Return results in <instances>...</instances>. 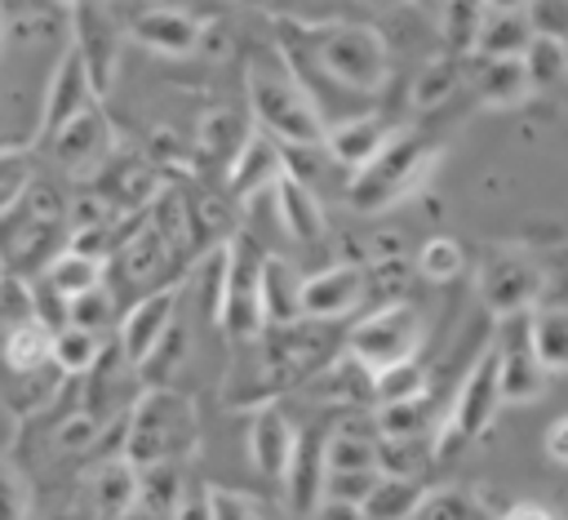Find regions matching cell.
I'll use <instances>...</instances> for the list:
<instances>
[{"label": "cell", "mask_w": 568, "mask_h": 520, "mask_svg": "<svg viewBox=\"0 0 568 520\" xmlns=\"http://www.w3.org/2000/svg\"><path fill=\"white\" fill-rule=\"evenodd\" d=\"M262 258L248 236L226 240V280H222V307H217V329L231 342H257L266 329L262 311Z\"/></svg>", "instance_id": "obj_8"}, {"label": "cell", "mask_w": 568, "mask_h": 520, "mask_svg": "<svg viewBox=\"0 0 568 520\" xmlns=\"http://www.w3.org/2000/svg\"><path fill=\"white\" fill-rule=\"evenodd\" d=\"M546 280H541V267L524 253V249H497L479 262V276H475V293L479 302L488 307V316L501 324V320H515V316H528L541 298Z\"/></svg>", "instance_id": "obj_9"}, {"label": "cell", "mask_w": 568, "mask_h": 520, "mask_svg": "<svg viewBox=\"0 0 568 520\" xmlns=\"http://www.w3.org/2000/svg\"><path fill=\"white\" fill-rule=\"evenodd\" d=\"M528 333H532V347L546 364L550 378L568 373V307L564 302H537L528 311Z\"/></svg>", "instance_id": "obj_27"}, {"label": "cell", "mask_w": 568, "mask_h": 520, "mask_svg": "<svg viewBox=\"0 0 568 520\" xmlns=\"http://www.w3.org/2000/svg\"><path fill=\"white\" fill-rule=\"evenodd\" d=\"M71 44L80 49V58L89 62L98 89L106 93L111 80H115V67H120V27H115L106 0L102 4H84V9L71 13Z\"/></svg>", "instance_id": "obj_18"}, {"label": "cell", "mask_w": 568, "mask_h": 520, "mask_svg": "<svg viewBox=\"0 0 568 520\" xmlns=\"http://www.w3.org/2000/svg\"><path fill=\"white\" fill-rule=\"evenodd\" d=\"M244 89H248V111L253 124L262 133H271L284 147H324V116L311 98V89L302 84V76L293 71V62H275V58H253L244 67Z\"/></svg>", "instance_id": "obj_2"}, {"label": "cell", "mask_w": 568, "mask_h": 520, "mask_svg": "<svg viewBox=\"0 0 568 520\" xmlns=\"http://www.w3.org/2000/svg\"><path fill=\"white\" fill-rule=\"evenodd\" d=\"M106 316H111V298H106V289H93V293H84V298H75V302H71V324L102 329V324H106Z\"/></svg>", "instance_id": "obj_49"}, {"label": "cell", "mask_w": 568, "mask_h": 520, "mask_svg": "<svg viewBox=\"0 0 568 520\" xmlns=\"http://www.w3.org/2000/svg\"><path fill=\"white\" fill-rule=\"evenodd\" d=\"M430 391V373L422 360H404V364H390L382 373L368 378V396L377 404H404V400H426Z\"/></svg>", "instance_id": "obj_35"}, {"label": "cell", "mask_w": 568, "mask_h": 520, "mask_svg": "<svg viewBox=\"0 0 568 520\" xmlns=\"http://www.w3.org/2000/svg\"><path fill=\"white\" fill-rule=\"evenodd\" d=\"M501 511H493L484 502L479 489H462V484H444V489H430L417 520H497Z\"/></svg>", "instance_id": "obj_34"}, {"label": "cell", "mask_w": 568, "mask_h": 520, "mask_svg": "<svg viewBox=\"0 0 568 520\" xmlns=\"http://www.w3.org/2000/svg\"><path fill=\"white\" fill-rule=\"evenodd\" d=\"M62 4H67V9L75 13V9H84V4H102V0H62Z\"/></svg>", "instance_id": "obj_55"}, {"label": "cell", "mask_w": 568, "mask_h": 520, "mask_svg": "<svg viewBox=\"0 0 568 520\" xmlns=\"http://www.w3.org/2000/svg\"><path fill=\"white\" fill-rule=\"evenodd\" d=\"M417 276L430 280V284H453L462 271H466V249L453 240V236H430L422 249H417Z\"/></svg>", "instance_id": "obj_39"}, {"label": "cell", "mask_w": 568, "mask_h": 520, "mask_svg": "<svg viewBox=\"0 0 568 520\" xmlns=\"http://www.w3.org/2000/svg\"><path fill=\"white\" fill-rule=\"evenodd\" d=\"M98 93L102 89H98L89 62L80 58L75 44H67L62 58L53 62V71H49V84H44V102H40V120H36V142L44 147L58 129H67L75 116L98 107Z\"/></svg>", "instance_id": "obj_10"}, {"label": "cell", "mask_w": 568, "mask_h": 520, "mask_svg": "<svg viewBox=\"0 0 568 520\" xmlns=\"http://www.w3.org/2000/svg\"><path fill=\"white\" fill-rule=\"evenodd\" d=\"M524 67H528V80L537 93H550L555 84L568 80V40L564 36H550V31H537L532 49L524 53Z\"/></svg>", "instance_id": "obj_36"}, {"label": "cell", "mask_w": 568, "mask_h": 520, "mask_svg": "<svg viewBox=\"0 0 568 520\" xmlns=\"http://www.w3.org/2000/svg\"><path fill=\"white\" fill-rule=\"evenodd\" d=\"M0 360H4L9 373H36V369L53 364V329H44L31 316L9 324V333L0 342Z\"/></svg>", "instance_id": "obj_28"}, {"label": "cell", "mask_w": 568, "mask_h": 520, "mask_svg": "<svg viewBox=\"0 0 568 520\" xmlns=\"http://www.w3.org/2000/svg\"><path fill=\"white\" fill-rule=\"evenodd\" d=\"M102 276H106V262L102 258H93V253H80V249H62V253H53L44 267H40V280L71 307L75 298H84V293H93V289H102Z\"/></svg>", "instance_id": "obj_24"}, {"label": "cell", "mask_w": 568, "mask_h": 520, "mask_svg": "<svg viewBox=\"0 0 568 520\" xmlns=\"http://www.w3.org/2000/svg\"><path fill=\"white\" fill-rule=\"evenodd\" d=\"M395 133H399V129H390V120H382V116H351V120L328 124L324 151H328L333 164L359 173L364 164H373V160L382 156V147H386Z\"/></svg>", "instance_id": "obj_20"}, {"label": "cell", "mask_w": 568, "mask_h": 520, "mask_svg": "<svg viewBox=\"0 0 568 520\" xmlns=\"http://www.w3.org/2000/svg\"><path fill=\"white\" fill-rule=\"evenodd\" d=\"M146 222L164 236V244L178 253V249H186V236L195 231V222H191V209H186V200L178 196V191H160V200L146 209Z\"/></svg>", "instance_id": "obj_43"}, {"label": "cell", "mask_w": 568, "mask_h": 520, "mask_svg": "<svg viewBox=\"0 0 568 520\" xmlns=\"http://www.w3.org/2000/svg\"><path fill=\"white\" fill-rule=\"evenodd\" d=\"M466 80H470V89L484 107H519L537 93L532 80H528L524 58H479L475 53L466 62Z\"/></svg>", "instance_id": "obj_21"}, {"label": "cell", "mask_w": 568, "mask_h": 520, "mask_svg": "<svg viewBox=\"0 0 568 520\" xmlns=\"http://www.w3.org/2000/svg\"><path fill=\"white\" fill-rule=\"evenodd\" d=\"M426 342V320L413 302H382L368 316L355 320V329L346 333V356L373 378L390 364L417 360Z\"/></svg>", "instance_id": "obj_6"}, {"label": "cell", "mask_w": 568, "mask_h": 520, "mask_svg": "<svg viewBox=\"0 0 568 520\" xmlns=\"http://www.w3.org/2000/svg\"><path fill=\"white\" fill-rule=\"evenodd\" d=\"M231 4H253V9H257V4H266V0H231Z\"/></svg>", "instance_id": "obj_57"}, {"label": "cell", "mask_w": 568, "mask_h": 520, "mask_svg": "<svg viewBox=\"0 0 568 520\" xmlns=\"http://www.w3.org/2000/svg\"><path fill=\"white\" fill-rule=\"evenodd\" d=\"M0 520H31V489L13 458L0 453Z\"/></svg>", "instance_id": "obj_45"}, {"label": "cell", "mask_w": 568, "mask_h": 520, "mask_svg": "<svg viewBox=\"0 0 568 520\" xmlns=\"http://www.w3.org/2000/svg\"><path fill=\"white\" fill-rule=\"evenodd\" d=\"M541 444H546V458H550L555 467H568V413H564V418H555V422L546 427Z\"/></svg>", "instance_id": "obj_51"}, {"label": "cell", "mask_w": 568, "mask_h": 520, "mask_svg": "<svg viewBox=\"0 0 568 520\" xmlns=\"http://www.w3.org/2000/svg\"><path fill=\"white\" fill-rule=\"evenodd\" d=\"M102 360V338L98 329H84V324H62L53 333V364L71 378L80 373H93V364Z\"/></svg>", "instance_id": "obj_37"}, {"label": "cell", "mask_w": 568, "mask_h": 520, "mask_svg": "<svg viewBox=\"0 0 568 520\" xmlns=\"http://www.w3.org/2000/svg\"><path fill=\"white\" fill-rule=\"evenodd\" d=\"M58 440H62V449H84V444L98 440V422H93L89 413H75V418L58 431Z\"/></svg>", "instance_id": "obj_50"}, {"label": "cell", "mask_w": 568, "mask_h": 520, "mask_svg": "<svg viewBox=\"0 0 568 520\" xmlns=\"http://www.w3.org/2000/svg\"><path fill=\"white\" fill-rule=\"evenodd\" d=\"M368 298V271L355 262H333L302 280V320H342Z\"/></svg>", "instance_id": "obj_17"}, {"label": "cell", "mask_w": 568, "mask_h": 520, "mask_svg": "<svg viewBox=\"0 0 568 520\" xmlns=\"http://www.w3.org/2000/svg\"><path fill=\"white\" fill-rule=\"evenodd\" d=\"M280 49L311 58L328 80H337L351 93H377L390 76V49L377 27L364 22H280Z\"/></svg>", "instance_id": "obj_1"}, {"label": "cell", "mask_w": 568, "mask_h": 520, "mask_svg": "<svg viewBox=\"0 0 568 520\" xmlns=\"http://www.w3.org/2000/svg\"><path fill=\"white\" fill-rule=\"evenodd\" d=\"M195 444V413L191 400L169 391V387H146L138 396V404L124 418V444L120 458L133 462L138 471L160 467V462H178V453H186Z\"/></svg>", "instance_id": "obj_3"}, {"label": "cell", "mask_w": 568, "mask_h": 520, "mask_svg": "<svg viewBox=\"0 0 568 520\" xmlns=\"http://www.w3.org/2000/svg\"><path fill=\"white\" fill-rule=\"evenodd\" d=\"M297 440H302V431L288 422V413L280 404H257L253 418H248V431H244V453H248V462L262 480L284 484L288 462L297 453Z\"/></svg>", "instance_id": "obj_16"}, {"label": "cell", "mask_w": 568, "mask_h": 520, "mask_svg": "<svg viewBox=\"0 0 568 520\" xmlns=\"http://www.w3.org/2000/svg\"><path fill=\"white\" fill-rule=\"evenodd\" d=\"M435 160H439V147H435L430 138L399 129V133L382 147V156H377L373 164H364L359 173H351V182H346V204L359 209V213H382V209L408 200V196L430 178Z\"/></svg>", "instance_id": "obj_4"}, {"label": "cell", "mask_w": 568, "mask_h": 520, "mask_svg": "<svg viewBox=\"0 0 568 520\" xmlns=\"http://www.w3.org/2000/svg\"><path fill=\"white\" fill-rule=\"evenodd\" d=\"M501 373H497V347L488 342L475 364L466 369L453 404L444 409L439 427H435V458H453L462 453L470 440H479L493 422H497V409H501Z\"/></svg>", "instance_id": "obj_5"}, {"label": "cell", "mask_w": 568, "mask_h": 520, "mask_svg": "<svg viewBox=\"0 0 568 520\" xmlns=\"http://www.w3.org/2000/svg\"><path fill=\"white\" fill-rule=\"evenodd\" d=\"M497 520H550L541 507H528V502H519V507H510V511H501Z\"/></svg>", "instance_id": "obj_53"}, {"label": "cell", "mask_w": 568, "mask_h": 520, "mask_svg": "<svg viewBox=\"0 0 568 520\" xmlns=\"http://www.w3.org/2000/svg\"><path fill=\"white\" fill-rule=\"evenodd\" d=\"M484 18H488V0H444V4H439V31H444L448 53L470 58Z\"/></svg>", "instance_id": "obj_33"}, {"label": "cell", "mask_w": 568, "mask_h": 520, "mask_svg": "<svg viewBox=\"0 0 568 520\" xmlns=\"http://www.w3.org/2000/svg\"><path fill=\"white\" fill-rule=\"evenodd\" d=\"M213 520H271V511L253 493H240V489L217 484V493H213Z\"/></svg>", "instance_id": "obj_48"}, {"label": "cell", "mask_w": 568, "mask_h": 520, "mask_svg": "<svg viewBox=\"0 0 568 520\" xmlns=\"http://www.w3.org/2000/svg\"><path fill=\"white\" fill-rule=\"evenodd\" d=\"M186 338H191V333H186V324H182V320H173V329L164 333V342H160V347L151 351V360L142 364V373L151 378V387H164V382L173 378V369L186 360Z\"/></svg>", "instance_id": "obj_44"}, {"label": "cell", "mask_w": 568, "mask_h": 520, "mask_svg": "<svg viewBox=\"0 0 568 520\" xmlns=\"http://www.w3.org/2000/svg\"><path fill=\"white\" fill-rule=\"evenodd\" d=\"M413 4H417V9H439L444 0H413Z\"/></svg>", "instance_id": "obj_56"}, {"label": "cell", "mask_w": 568, "mask_h": 520, "mask_svg": "<svg viewBox=\"0 0 568 520\" xmlns=\"http://www.w3.org/2000/svg\"><path fill=\"white\" fill-rule=\"evenodd\" d=\"M466 62H470V58H462V53L426 58V67H422L417 80H413V107H417V111H435V107H444V102L462 89V80H466Z\"/></svg>", "instance_id": "obj_30"}, {"label": "cell", "mask_w": 568, "mask_h": 520, "mask_svg": "<svg viewBox=\"0 0 568 520\" xmlns=\"http://www.w3.org/2000/svg\"><path fill=\"white\" fill-rule=\"evenodd\" d=\"M430 427V413H426V400H404V404H377L373 409V431L382 440H404V436H426Z\"/></svg>", "instance_id": "obj_41"}, {"label": "cell", "mask_w": 568, "mask_h": 520, "mask_svg": "<svg viewBox=\"0 0 568 520\" xmlns=\"http://www.w3.org/2000/svg\"><path fill=\"white\" fill-rule=\"evenodd\" d=\"M284 151H288L284 142H275L271 133H262L253 124L248 138L240 142V151L226 160V196L235 204H253L262 191H275V182L288 173Z\"/></svg>", "instance_id": "obj_14"}, {"label": "cell", "mask_w": 568, "mask_h": 520, "mask_svg": "<svg viewBox=\"0 0 568 520\" xmlns=\"http://www.w3.org/2000/svg\"><path fill=\"white\" fill-rule=\"evenodd\" d=\"M120 267H124V276H133V280H155L160 271H164V262L173 258V249L164 244V236L151 227V222H142L133 236H124L120 240Z\"/></svg>", "instance_id": "obj_32"}, {"label": "cell", "mask_w": 568, "mask_h": 520, "mask_svg": "<svg viewBox=\"0 0 568 520\" xmlns=\"http://www.w3.org/2000/svg\"><path fill=\"white\" fill-rule=\"evenodd\" d=\"M213 493H217V484H209L200 476H186V484H182L178 507H173L169 520H213Z\"/></svg>", "instance_id": "obj_47"}, {"label": "cell", "mask_w": 568, "mask_h": 520, "mask_svg": "<svg viewBox=\"0 0 568 520\" xmlns=\"http://www.w3.org/2000/svg\"><path fill=\"white\" fill-rule=\"evenodd\" d=\"M204 22L186 9H173V4H151V9H138L129 22H124V36L133 44H142L146 53L155 58H191L204 49Z\"/></svg>", "instance_id": "obj_13"}, {"label": "cell", "mask_w": 568, "mask_h": 520, "mask_svg": "<svg viewBox=\"0 0 568 520\" xmlns=\"http://www.w3.org/2000/svg\"><path fill=\"white\" fill-rule=\"evenodd\" d=\"M138 489H142V471L133 462H124V458L102 462L98 476H93V507H98V516L120 520V516L138 511Z\"/></svg>", "instance_id": "obj_26"}, {"label": "cell", "mask_w": 568, "mask_h": 520, "mask_svg": "<svg viewBox=\"0 0 568 520\" xmlns=\"http://www.w3.org/2000/svg\"><path fill=\"white\" fill-rule=\"evenodd\" d=\"M311 520H368L364 516V507L359 502H342V498H324L315 511H311Z\"/></svg>", "instance_id": "obj_52"}, {"label": "cell", "mask_w": 568, "mask_h": 520, "mask_svg": "<svg viewBox=\"0 0 568 520\" xmlns=\"http://www.w3.org/2000/svg\"><path fill=\"white\" fill-rule=\"evenodd\" d=\"M0 40H4V27H0Z\"/></svg>", "instance_id": "obj_59"}, {"label": "cell", "mask_w": 568, "mask_h": 520, "mask_svg": "<svg viewBox=\"0 0 568 520\" xmlns=\"http://www.w3.org/2000/svg\"><path fill=\"white\" fill-rule=\"evenodd\" d=\"M178 298H182V284H160V289H151V293H142L129 311H124V320H120V333H115V342H120V356L129 360V364H146L151 360V351L164 342V333L173 329V311H178Z\"/></svg>", "instance_id": "obj_15"}, {"label": "cell", "mask_w": 568, "mask_h": 520, "mask_svg": "<svg viewBox=\"0 0 568 520\" xmlns=\"http://www.w3.org/2000/svg\"><path fill=\"white\" fill-rule=\"evenodd\" d=\"M182 484H186V476H182V467H178V462L146 467V471H142V489H138V511L169 520V516H173V507H178Z\"/></svg>", "instance_id": "obj_38"}, {"label": "cell", "mask_w": 568, "mask_h": 520, "mask_svg": "<svg viewBox=\"0 0 568 520\" xmlns=\"http://www.w3.org/2000/svg\"><path fill=\"white\" fill-rule=\"evenodd\" d=\"M324 484H328V436L320 431H302L297 453L288 462L284 476V493H288V511L311 520V511L324 502Z\"/></svg>", "instance_id": "obj_19"}, {"label": "cell", "mask_w": 568, "mask_h": 520, "mask_svg": "<svg viewBox=\"0 0 568 520\" xmlns=\"http://www.w3.org/2000/svg\"><path fill=\"white\" fill-rule=\"evenodd\" d=\"M200 138H204V147H209L213 156L231 160V156L240 151V142L248 138V129H240V120H235L231 111H213V116H204V129H200Z\"/></svg>", "instance_id": "obj_46"}, {"label": "cell", "mask_w": 568, "mask_h": 520, "mask_svg": "<svg viewBox=\"0 0 568 520\" xmlns=\"http://www.w3.org/2000/svg\"><path fill=\"white\" fill-rule=\"evenodd\" d=\"M67 200L58 196L53 182H31V191L0 218V262L4 271H22L31 267L36 253H44V244L67 227Z\"/></svg>", "instance_id": "obj_7"}, {"label": "cell", "mask_w": 568, "mask_h": 520, "mask_svg": "<svg viewBox=\"0 0 568 520\" xmlns=\"http://www.w3.org/2000/svg\"><path fill=\"white\" fill-rule=\"evenodd\" d=\"M36 182V156L27 147H0V218L31 191Z\"/></svg>", "instance_id": "obj_42"}, {"label": "cell", "mask_w": 568, "mask_h": 520, "mask_svg": "<svg viewBox=\"0 0 568 520\" xmlns=\"http://www.w3.org/2000/svg\"><path fill=\"white\" fill-rule=\"evenodd\" d=\"M271 200H275V222H280V231H284L288 240L311 244V240L324 236V209H320V196H315L297 173H284V178L275 182Z\"/></svg>", "instance_id": "obj_22"}, {"label": "cell", "mask_w": 568, "mask_h": 520, "mask_svg": "<svg viewBox=\"0 0 568 520\" xmlns=\"http://www.w3.org/2000/svg\"><path fill=\"white\" fill-rule=\"evenodd\" d=\"M430 462H439L435 458V431L430 436H404V440H382L377 436V471L382 476L422 480Z\"/></svg>", "instance_id": "obj_31"}, {"label": "cell", "mask_w": 568, "mask_h": 520, "mask_svg": "<svg viewBox=\"0 0 568 520\" xmlns=\"http://www.w3.org/2000/svg\"><path fill=\"white\" fill-rule=\"evenodd\" d=\"M493 347H497V373H501V400L506 404H537L550 387V373L532 347V333H528V316H515V320H501L497 333H493Z\"/></svg>", "instance_id": "obj_11"}, {"label": "cell", "mask_w": 568, "mask_h": 520, "mask_svg": "<svg viewBox=\"0 0 568 520\" xmlns=\"http://www.w3.org/2000/svg\"><path fill=\"white\" fill-rule=\"evenodd\" d=\"M532 40H537V22H532L528 9H519V13H488L484 27H479V40H475V53L479 58H524L532 49Z\"/></svg>", "instance_id": "obj_25"}, {"label": "cell", "mask_w": 568, "mask_h": 520, "mask_svg": "<svg viewBox=\"0 0 568 520\" xmlns=\"http://www.w3.org/2000/svg\"><path fill=\"white\" fill-rule=\"evenodd\" d=\"M532 0H488V13H519V9H528Z\"/></svg>", "instance_id": "obj_54"}, {"label": "cell", "mask_w": 568, "mask_h": 520, "mask_svg": "<svg viewBox=\"0 0 568 520\" xmlns=\"http://www.w3.org/2000/svg\"><path fill=\"white\" fill-rule=\"evenodd\" d=\"M302 280L293 262L266 253L262 258V311H266V329H293L302 320Z\"/></svg>", "instance_id": "obj_23"}, {"label": "cell", "mask_w": 568, "mask_h": 520, "mask_svg": "<svg viewBox=\"0 0 568 520\" xmlns=\"http://www.w3.org/2000/svg\"><path fill=\"white\" fill-rule=\"evenodd\" d=\"M44 151H49L67 173H75V178L102 173V169L111 164V156H115V124L106 120L102 107H89V111L75 116L67 129H58V133L44 142Z\"/></svg>", "instance_id": "obj_12"}, {"label": "cell", "mask_w": 568, "mask_h": 520, "mask_svg": "<svg viewBox=\"0 0 568 520\" xmlns=\"http://www.w3.org/2000/svg\"><path fill=\"white\" fill-rule=\"evenodd\" d=\"M328 471H377V436L337 427L328 436Z\"/></svg>", "instance_id": "obj_40"}, {"label": "cell", "mask_w": 568, "mask_h": 520, "mask_svg": "<svg viewBox=\"0 0 568 520\" xmlns=\"http://www.w3.org/2000/svg\"><path fill=\"white\" fill-rule=\"evenodd\" d=\"M426 493H430L426 480L382 476V480L373 484V493L364 498V516H368V520H417Z\"/></svg>", "instance_id": "obj_29"}, {"label": "cell", "mask_w": 568, "mask_h": 520, "mask_svg": "<svg viewBox=\"0 0 568 520\" xmlns=\"http://www.w3.org/2000/svg\"><path fill=\"white\" fill-rule=\"evenodd\" d=\"M0 284H4V262H0Z\"/></svg>", "instance_id": "obj_58"}]
</instances>
